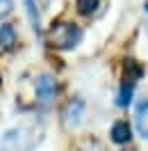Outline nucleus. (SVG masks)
Listing matches in <instances>:
<instances>
[{
	"instance_id": "9d476101",
	"label": "nucleus",
	"mask_w": 148,
	"mask_h": 151,
	"mask_svg": "<svg viewBox=\"0 0 148 151\" xmlns=\"http://www.w3.org/2000/svg\"><path fill=\"white\" fill-rule=\"evenodd\" d=\"M80 151H105V147H102L100 142H96V140H87Z\"/></svg>"
},
{
	"instance_id": "423d86ee",
	"label": "nucleus",
	"mask_w": 148,
	"mask_h": 151,
	"mask_svg": "<svg viewBox=\"0 0 148 151\" xmlns=\"http://www.w3.org/2000/svg\"><path fill=\"white\" fill-rule=\"evenodd\" d=\"M112 140L116 144H128L132 140V131H130V124L128 122H116L112 126Z\"/></svg>"
},
{
	"instance_id": "9b49d317",
	"label": "nucleus",
	"mask_w": 148,
	"mask_h": 151,
	"mask_svg": "<svg viewBox=\"0 0 148 151\" xmlns=\"http://www.w3.org/2000/svg\"><path fill=\"white\" fill-rule=\"evenodd\" d=\"M14 9V2L11 0H0V16H7Z\"/></svg>"
},
{
	"instance_id": "20e7f679",
	"label": "nucleus",
	"mask_w": 148,
	"mask_h": 151,
	"mask_svg": "<svg viewBox=\"0 0 148 151\" xmlns=\"http://www.w3.org/2000/svg\"><path fill=\"white\" fill-rule=\"evenodd\" d=\"M82 114H84V103L80 99H73V101L66 103L62 117H64V124L68 128H75V126H80V122H82Z\"/></svg>"
},
{
	"instance_id": "1a4fd4ad",
	"label": "nucleus",
	"mask_w": 148,
	"mask_h": 151,
	"mask_svg": "<svg viewBox=\"0 0 148 151\" xmlns=\"http://www.w3.org/2000/svg\"><path fill=\"white\" fill-rule=\"evenodd\" d=\"M14 41H16V37H14V28L11 25H2L0 28V44L5 48H11L14 46Z\"/></svg>"
},
{
	"instance_id": "6e6552de",
	"label": "nucleus",
	"mask_w": 148,
	"mask_h": 151,
	"mask_svg": "<svg viewBox=\"0 0 148 151\" xmlns=\"http://www.w3.org/2000/svg\"><path fill=\"white\" fill-rule=\"evenodd\" d=\"M75 5H78V12H80V14H84V16H91L93 12L100 7V0H78Z\"/></svg>"
},
{
	"instance_id": "7ed1b4c3",
	"label": "nucleus",
	"mask_w": 148,
	"mask_h": 151,
	"mask_svg": "<svg viewBox=\"0 0 148 151\" xmlns=\"http://www.w3.org/2000/svg\"><path fill=\"white\" fill-rule=\"evenodd\" d=\"M34 87H37V99H39V103H41V105H48L53 99H55V94H57L55 78H53V76H48V73L39 76Z\"/></svg>"
},
{
	"instance_id": "f257e3e1",
	"label": "nucleus",
	"mask_w": 148,
	"mask_h": 151,
	"mask_svg": "<svg viewBox=\"0 0 148 151\" xmlns=\"http://www.w3.org/2000/svg\"><path fill=\"white\" fill-rule=\"evenodd\" d=\"M80 37H82V30L75 23H55L48 32V44L59 50H68L80 41Z\"/></svg>"
},
{
	"instance_id": "39448f33",
	"label": "nucleus",
	"mask_w": 148,
	"mask_h": 151,
	"mask_svg": "<svg viewBox=\"0 0 148 151\" xmlns=\"http://www.w3.org/2000/svg\"><path fill=\"white\" fill-rule=\"evenodd\" d=\"M134 122H137L139 135H141L144 140H148V99L137 105V110H134Z\"/></svg>"
},
{
	"instance_id": "0eeeda50",
	"label": "nucleus",
	"mask_w": 148,
	"mask_h": 151,
	"mask_svg": "<svg viewBox=\"0 0 148 151\" xmlns=\"http://www.w3.org/2000/svg\"><path fill=\"white\" fill-rule=\"evenodd\" d=\"M25 2V9H28V16H30V23L37 35H41V25H39V9H37V0H23Z\"/></svg>"
},
{
	"instance_id": "f03ea898",
	"label": "nucleus",
	"mask_w": 148,
	"mask_h": 151,
	"mask_svg": "<svg viewBox=\"0 0 148 151\" xmlns=\"http://www.w3.org/2000/svg\"><path fill=\"white\" fill-rule=\"evenodd\" d=\"M32 144H34V137L28 128H11L5 133L0 142V151H30Z\"/></svg>"
}]
</instances>
